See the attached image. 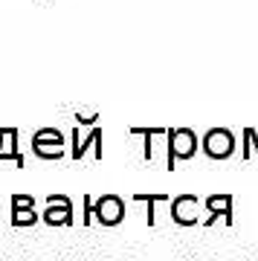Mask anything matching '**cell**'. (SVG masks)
Returning <instances> with one entry per match:
<instances>
[{"label":"cell","instance_id":"6da1fadb","mask_svg":"<svg viewBox=\"0 0 258 261\" xmlns=\"http://www.w3.org/2000/svg\"><path fill=\"white\" fill-rule=\"evenodd\" d=\"M166 166L168 171H174V166L180 160H192L197 154V134L192 128H166Z\"/></svg>","mask_w":258,"mask_h":261},{"label":"cell","instance_id":"7a4b0ae2","mask_svg":"<svg viewBox=\"0 0 258 261\" xmlns=\"http://www.w3.org/2000/svg\"><path fill=\"white\" fill-rule=\"evenodd\" d=\"M29 148L38 160H61L64 157V134L58 128H38L32 134Z\"/></svg>","mask_w":258,"mask_h":261},{"label":"cell","instance_id":"3957f363","mask_svg":"<svg viewBox=\"0 0 258 261\" xmlns=\"http://www.w3.org/2000/svg\"><path fill=\"white\" fill-rule=\"evenodd\" d=\"M93 218L101 226H119L125 221V200L119 195H101L93 200Z\"/></svg>","mask_w":258,"mask_h":261},{"label":"cell","instance_id":"277c9868","mask_svg":"<svg viewBox=\"0 0 258 261\" xmlns=\"http://www.w3.org/2000/svg\"><path fill=\"white\" fill-rule=\"evenodd\" d=\"M200 145H203V154L209 160H226L235 151V134L229 128H212V130H206Z\"/></svg>","mask_w":258,"mask_h":261},{"label":"cell","instance_id":"5b68a950","mask_svg":"<svg viewBox=\"0 0 258 261\" xmlns=\"http://www.w3.org/2000/svg\"><path fill=\"white\" fill-rule=\"evenodd\" d=\"M41 221L46 226H67L73 224V200L67 195H49L46 197V206H44V215Z\"/></svg>","mask_w":258,"mask_h":261},{"label":"cell","instance_id":"8992f818","mask_svg":"<svg viewBox=\"0 0 258 261\" xmlns=\"http://www.w3.org/2000/svg\"><path fill=\"white\" fill-rule=\"evenodd\" d=\"M35 197L32 195H12V226H35Z\"/></svg>","mask_w":258,"mask_h":261},{"label":"cell","instance_id":"52a82bcc","mask_svg":"<svg viewBox=\"0 0 258 261\" xmlns=\"http://www.w3.org/2000/svg\"><path fill=\"white\" fill-rule=\"evenodd\" d=\"M171 221L177 226H194L197 224V197L180 195L171 200Z\"/></svg>","mask_w":258,"mask_h":261},{"label":"cell","instance_id":"ba28073f","mask_svg":"<svg viewBox=\"0 0 258 261\" xmlns=\"http://www.w3.org/2000/svg\"><path fill=\"white\" fill-rule=\"evenodd\" d=\"M20 130L18 128H0V160H12L18 168H23V151L18 145Z\"/></svg>","mask_w":258,"mask_h":261},{"label":"cell","instance_id":"9c48e42d","mask_svg":"<svg viewBox=\"0 0 258 261\" xmlns=\"http://www.w3.org/2000/svg\"><path fill=\"white\" fill-rule=\"evenodd\" d=\"M70 140H73V151H70V157L73 160H82L84 154H87V148H93L96 160H101V128L93 125L87 140H79V128H70Z\"/></svg>","mask_w":258,"mask_h":261},{"label":"cell","instance_id":"30bf717a","mask_svg":"<svg viewBox=\"0 0 258 261\" xmlns=\"http://www.w3.org/2000/svg\"><path fill=\"white\" fill-rule=\"evenodd\" d=\"M206 209H209V218L203 221V226L218 224V215L223 218V224L232 226V195H209L206 197Z\"/></svg>","mask_w":258,"mask_h":261},{"label":"cell","instance_id":"8fae6325","mask_svg":"<svg viewBox=\"0 0 258 261\" xmlns=\"http://www.w3.org/2000/svg\"><path fill=\"white\" fill-rule=\"evenodd\" d=\"M166 197L168 195H134V200H137V203L142 200V203L148 206V226L157 224V212H154V209H157V203H160V200H166Z\"/></svg>","mask_w":258,"mask_h":261},{"label":"cell","instance_id":"7c38bea8","mask_svg":"<svg viewBox=\"0 0 258 261\" xmlns=\"http://www.w3.org/2000/svg\"><path fill=\"white\" fill-rule=\"evenodd\" d=\"M84 226H90L93 224V195H84Z\"/></svg>","mask_w":258,"mask_h":261},{"label":"cell","instance_id":"4fadbf2b","mask_svg":"<svg viewBox=\"0 0 258 261\" xmlns=\"http://www.w3.org/2000/svg\"><path fill=\"white\" fill-rule=\"evenodd\" d=\"M75 122H79V125H96V122H99V113H93V116H84V113H75Z\"/></svg>","mask_w":258,"mask_h":261},{"label":"cell","instance_id":"5bb4252c","mask_svg":"<svg viewBox=\"0 0 258 261\" xmlns=\"http://www.w3.org/2000/svg\"><path fill=\"white\" fill-rule=\"evenodd\" d=\"M15 261H18V258H15Z\"/></svg>","mask_w":258,"mask_h":261}]
</instances>
